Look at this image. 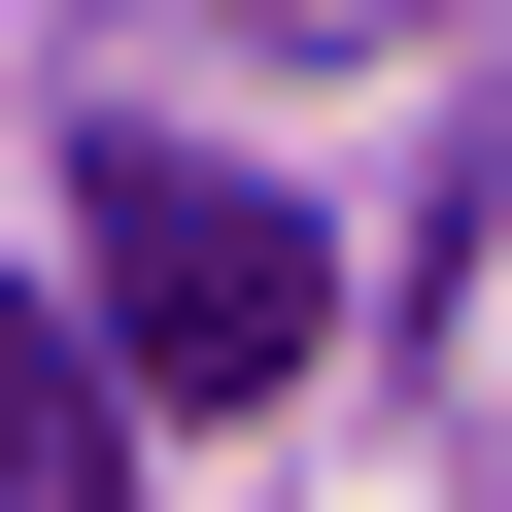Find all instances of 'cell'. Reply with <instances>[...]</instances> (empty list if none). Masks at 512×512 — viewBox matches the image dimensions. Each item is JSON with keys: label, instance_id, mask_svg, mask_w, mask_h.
I'll return each instance as SVG.
<instances>
[{"label": "cell", "instance_id": "obj_1", "mask_svg": "<svg viewBox=\"0 0 512 512\" xmlns=\"http://www.w3.org/2000/svg\"><path fill=\"white\" fill-rule=\"evenodd\" d=\"M69 342H103L137 410H274V376L342 342V239H308L274 171H205V137H103V171H69Z\"/></svg>", "mask_w": 512, "mask_h": 512}, {"label": "cell", "instance_id": "obj_2", "mask_svg": "<svg viewBox=\"0 0 512 512\" xmlns=\"http://www.w3.org/2000/svg\"><path fill=\"white\" fill-rule=\"evenodd\" d=\"M0 512H137V376L69 308H0Z\"/></svg>", "mask_w": 512, "mask_h": 512}, {"label": "cell", "instance_id": "obj_3", "mask_svg": "<svg viewBox=\"0 0 512 512\" xmlns=\"http://www.w3.org/2000/svg\"><path fill=\"white\" fill-rule=\"evenodd\" d=\"M274 35H410V0H274Z\"/></svg>", "mask_w": 512, "mask_h": 512}]
</instances>
